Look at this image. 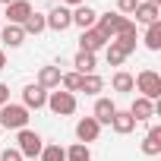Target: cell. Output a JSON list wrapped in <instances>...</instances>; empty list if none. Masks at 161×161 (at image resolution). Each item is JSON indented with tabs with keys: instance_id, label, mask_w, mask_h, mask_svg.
<instances>
[{
	"instance_id": "20",
	"label": "cell",
	"mask_w": 161,
	"mask_h": 161,
	"mask_svg": "<svg viewBox=\"0 0 161 161\" xmlns=\"http://www.w3.org/2000/svg\"><path fill=\"white\" fill-rule=\"evenodd\" d=\"M111 86H114V92H123V95L136 92V82H133V76H130L126 69H117V73H114V79H111Z\"/></svg>"
},
{
	"instance_id": "3",
	"label": "cell",
	"mask_w": 161,
	"mask_h": 161,
	"mask_svg": "<svg viewBox=\"0 0 161 161\" xmlns=\"http://www.w3.org/2000/svg\"><path fill=\"white\" fill-rule=\"evenodd\" d=\"M133 82H136V89H139L142 98H148V101L161 98V76L155 69H142L139 76H133Z\"/></svg>"
},
{
	"instance_id": "31",
	"label": "cell",
	"mask_w": 161,
	"mask_h": 161,
	"mask_svg": "<svg viewBox=\"0 0 161 161\" xmlns=\"http://www.w3.org/2000/svg\"><path fill=\"white\" fill-rule=\"evenodd\" d=\"M86 0H63V7H82Z\"/></svg>"
},
{
	"instance_id": "19",
	"label": "cell",
	"mask_w": 161,
	"mask_h": 161,
	"mask_svg": "<svg viewBox=\"0 0 161 161\" xmlns=\"http://www.w3.org/2000/svg\"><path fill=\"white\" fill-rule=\"evenodd\" d=\"M0 41H3L7 47H19V44L25 41L22 25H3V29H0Z\"/></svg>"
},
{
	"instance_id": "29",
	"label": "cell",
	"mask_w": 161,
	"mask_h": 161,
	"mask_svg": "<svg viewBox=\"0 0 161 161\" xmlns=\"http://www.w3.org/2000/svg\"><path fill=\"white\" fill-rule=\"evenodd\" d=\"M0 161H25L19 155V148H3V155H0Z\"/></svg>"
},
{
	"instance_id": "30",
	"label": "cell",
	"mask_w": 161,
	"mask_h": 161,
	"mask_svg": "<svg viewBox=\"0 0 161 161\" xmlns=\"http://www.w3.org/2000/svg\"><path fill=\"white\" fill-rule=\"evenodd\" d=\"M3 104H10V86L0 82V108H3Z\"/></svg>"
},
{
	"instance_id": "21",
	"label": "cell",
	"mask_w": 161,
	"mask_h": 161,
	"mask_svg": "<svg viewBox=\"0 0 161 161\" xmlns=\"http://www.w3.org/2000/svg\"><path fill=\"white\" fill-rule=\"evenodd\" d=\"M38 161H66V148H63V145H57V142H44V148H41Z\"/></svg>"
},
{
	"instance_id": "11",
	"label": "cell",
	"mask_w": 161,
	"mask_h": 161,
	"mask_svg": "<svg viewBox=\"0 0 161 161\" xmlns=\"http://www.w3.org/2000/svg\"><path fill=\"white\" fill-rule=\"evenodd\" d=\"M95 22H98V13L89 7V3H82V7H73V25H79V29H95Z\"/></svg>"
},
{
	"instance_id": "33",
	"label": "cell",
	"mask_w": 161,
	"mask_h": 161,
	"mask_svg": "<svg viewBox=\"0 0 161 161\" xmlns=\"http://www.w3.org/2000/svg\"><path fill=\"white\" fill-rule=\"evenodd\" d=\"M0 3H7V7H10V3H13V0H0Z\"/></svg>"
},
{
	"instance_id": "22",
	"label": "cell",
	"mask_w": 161,
	"mask_h": 161,
	"mask_svg": "<svg viewBox=\"0 0 161 161\" xmlns=\"http://www.w3.org/2000/svg\"><path fill=\"white\" fill-rule=\"evenodd\" d=\"M44 29H47V25H44V13H35V10H32V16L22 22V32H25V35H41Z\"/></svg>"
},
{
	"instance_id": "12",
	"label": "cell",
	"mask_w": 161,
	"mask_h": 161,
	"mask_svg": "<svg viewBox=\"0 0 161 161\" xmlns=\"http://www.w3.org/2000/svg\"><path fill=\"white\" fill-rule=\"evenodd\" d=\"M136 22H145V25H152V22H161V7H155V3H148V0H139V7H136Z\"/></svg>"
},
{
	"instance_id": "32",
	"label": "cell",
	"mask_w": 161,
	"mask_h": 161,
	"mask_svg": "<svg viewBox=\"0 0 161 161\" xmlns=\"http://www.w3.org/2000/svg\"><path fill=\"white\" fill-rule=\"evenodd\" d=\"M3 66H7V51L0 47V69H3Z\"/></svg>"
},
{
	"instance_id": "8",
	"label": "cell",
	"mask_w": 161,
	"mask_h": 161,
	"mask_svg": "<svg viewBox=\"0 0 161 161\" xmlns=\"http://www.w3.org/2000/svg\"><path fill=\"white\" fill-rule=\"evenodd\" d=\"M29 16H32V3H29V0H13L0 19H7V25H22Z\"/></svg>"
},
{
	"instance_id": "28",
	"label": "cell",
	"mask_w": 161,
	"mask_h": 161,
	"mask_svg": "<svg viewBox=\"0 0 161 161\" xmlns=\"http://www.w3.org/2000/svg\"><path fill=\"white\" fill-rule=\"evenodd\" d=\"M136 7H139V0H117V13H120V16H126V19L136 13Z\"/></svg>"
},
{
	"instance_id": "5",
	"label": "cell",
	"mask_w": 161,
	"mask_h": 161,
	"mask_svg": "<svg viewBox=\"0 0 161 161\" xmlns=\"http://www.w3.org/2000/svg\"><path fill=\"white\" fill-rule=\"evenodd\" d=\"M16 148H19V155L22 158H38L41 155V148H44V139L35 133V130H19V136H16Z\"/></svg>"
},
{
	"instance_id": "15",
	"label": "cell",
	"mask_w": 161,
	"mask_h": 161,
	"mask_svg": "<svg viewBox=\"0 0 161 161\" xmlns=\"http://www.w3.org/2000/svg\"><path fill=\"white\" fill-rule=\"evenodd\" d=\"M130 117L139 123V120H148V117H155V101H148V98H136L133 104H130Z\"/></svg>"
},
{
	"instance_id": "9",
	"label": "cell",
	"mask_w": 161,
	"mask_h": 161,
	"mask_svg": "<svg viewBox=\"0 0 161 161\" xmlns=\"http://www.w3.org/2000/svg\"><path fill=\"white\" fill-rule=\"evenodd\" d=\"M108 35H101L98 29H86L82 35H79V51H89V54H98L101 47H108Z\"/></svg>"
},
{
	"instance_id": "34",
	"label": "cell",
	"mask_w": 161,
	"mask_h": 161,
	"mask_svg": "<svg viewBox=\"0 0 161 161\" xmlns=\"http://www.w3.org/2000/svg\"><path fill=\"white\" fill-rule=\"evenodd\" d=\"M148 3H155V7H158V3H161V0H148Z\"/></svg>"
},
{
	"instance_id": "35",
	"label": "cell",
	"mask_w": 161,
	"mask_h": 161,
	"mask_svg": "<svg viewBox=\"0 0 161 161\" xmlns=\"http://www.w3.org/2000/svg\"><path fill=\"white\" fill-rule=\"evenodd\" d=\"M0 29H3V19H0Z\"/></svg>"
},
{
	"instance_id": "13",
	"label": "cell",
	"mask_w": 161,
	"mask_h": 161,
	"mask_svg": "<svg viewBox=\"0 0 161 161\" xmlns=\"http://www.w3.org/2000/svg\"><path fill=\"white\" fill-rule=\"evenodd\" d=\"M111 130H114L117 136H130V133L136 130V120L130 117V111H120V108H117V114L111 117Z\"/></svg>"
},
{
	"instance_id": "2",
	"label": "cell",
	"mask_w": 161,
	"mask_h": 161,
	"mask_svg": "<svg viewBox=\"0 0 161 161\" xmlns=\"http://www.w3.org/2000/svg\"><path fill=\"white\" fill-rule=\"evenodd\" d=\"M25 123H29V111L22 108V104H3L0 108V130H25Z\"/></svg>"
},
{
	"instance_id": "23",
	"label": "cell",
	"mask_w": 161,
	"mask_h": 161,
	"mask_svg": "<svg viewBox=\"0 0 161 161\" xmlns=\"http://www.w3.org/2000/svg\"><path fill=\"white\" fill-rule=\"evenodd\" d=\"M60 89L69 92V95H76L79 89H82V76H79L76 69H73V73H63V76H60Z\"/></svg>"
},
{
	"instance_id": "16",
	"label": "cell",
	"mask_w": 161,
	"mask_h": 161,
	"mask_svg": "<svg viewBox=\"0 0 161 161\" xmlns=\"http://www.w3.org/2000/svg\"><path fill=\"white\" fill-rule=\"evenodd\" d=\"M60 76H63L60 66H41V69H38V86L47 89V92H51V89H60Z\"/></svg>"
},
{
	"instance_id": "36",
	"label": "cell",
	"mask_w": 161,
	"mask_h": 161,
	"mask_svg": "<svg viewBox=\"0 0 161 161\" xmlns=\"http://www.w3.org/2000/svg\"><path fill=\"white\" fill-rule=\"evenodd\" d=\"M29 161H38V158H29Z\"/></svg>"
},
{
	"instance_id": "24",
	"label": "cell",
	"mask_w": 161,
	"mask_h": 161,
	"mask_svg": "<svg viewBox=\"0 0 161 161\" xmlns=\"http://www.w3.org/2000/svg\"><path fill=\"white\" fill-rule=\"evenodd\" d=\"M145 47L148 51H161V22H152L148 29H145Z\"/></svg>"
},
{
	"instance_id": "6",
	"label": "cell",
	"mask_w": 161,
	"mask_h": 161,
	"mask_svg": "<svg viewBox=\"0 0 161 161\" xmlns=\"http://www.w3.org/2000/svg\"><path fill=\"white\" fill-rule=\"evenodd\" d=\"M44 25H47V29H54V32H66V29L73 25V10H69V7H63V3H60V7H54V10L44 16Z\"/></svg>"
},
{
	"instance_id": "17",
	"label": "cell",
	"mask_w": 161,
	"mask_h": 161,
	"mask_svg": "<svg viewBox=\"0 0 161 161\" xmlns=\"http://www.w3.org/2000/svg\"><path fill=\"white\" fill-rule=\"evenodd\" d=\"M142 152H145L148 158L161 155V126H152V130L145 133V139H142Z\"/></svg>"
},
{
	"instance_id": "4",
	"label": "cell",
	"mask_w": 161,
	"mask_h": 161,
	"mask_svg": "<svg viewBox=\"0 0 161 161\" xmlns=\"http://www.w3.org/2000/svg\"><path fill=\"white\" fill-rule=\"evenodd\" d=\"M44 108H51V114H57V117H69V114H76V95H69L63 89H54V92H47Z\"/></svg>"
},
{
	"instance_id": "25",
	"label": "cell",
	"mask_w": 161,
	"mask_h": 161,
	"mask_svg": "<svg viewBox=\"0 0 161 161\" xmlns=\"http://www.w3.org/2000/svg\"><path fill=\"white\" fill-rule=\"evenodd\" d=\"M104 89V79L98 76V73H89V76H82V89L79 92H86V95H98Z\"/></svg>"
},
{
	"instance_id": "7",
	"label": "cell",
	"mask_w": 161,
	"mask_h": 161,
	"mask_svg": "<svg viewBox=\"0 0 161 161\" xmlns=\"http://www.w3.org/2000/svg\"><path fill=\"white\" fill-rule=\"evenodd\" d=\"M44 104H47V89H41L38 82H32V86L22 89V108L25 111H41Z\"/></svg>"
},
{
	"instance_id": "10",
	"label": "cell",
	"mask_w": 161,
	"mask_h": 161,
	"mask_svg": "<svg viewBox=\"0 0 161 161\" xmlns=\"http://www.w3.org/2000/svg\"><path fill=\"white\" fill-rule=\"evenodd\" d=\"M101 136V123L95 120V117H82L76 123V139L82 142V145H89V142H95Z\"/></svg>"
},
{
	"instance_id": "14",
	"label": "cell",
	"mask_w": 161,
	"mask_h": 161,
	"mask_svg": "<svg viewBox=\"0 0 161 161\" xmlns=\"http://www.w3.org/2000/svg\"><path fill=\"white\" fill-rule=\"evenodd\" d=\"M114 114H117V104H114L111 98H98V101H95V111H92V117H95L101 126H104V123L111 126V117H114Z\"/></svg>"
},
{
	"instance_id": "26",
	"label": "cell",
	"mask_w": 161,
	"mask_h": 161,
	"mask_svg": "<svg viewBox=\"0 0 161 161\" xmlns=\"http://www.w3.org/2000/svg\"><path fill=\"white\" fill-rule=\"evenodd\" d=\"M104 51H108V63H111V66H123V60L130 57L117 41H108V47H104Z\"/></svg>"
},
{
	"instance_id": "18",
	"label": "cell",
	"mask_w": 161,
	"mask_h": 161,
	"mask_svg": "<svg viewBox=\"0 0 161 161\" xmlns=\"http://www.w3.org/2000/svg\"><path fill=\"white\" fill-rule=\"evenodd\" d=\"M73 66H76V73H79V76H89V73H95V69H98V60H95V54H89V51H79V54H76V60H73Z\"/></svg>"
},
{
	"instance_id": "27",
	"label": "cell",
	"mask_w": 161,
	"mask_h": 161,
	"mask_svg": "<svg viewBox=\"0 0 161 161\" xmlns=\"http://www.w3.org/2000/svg\"><path fill=\"white\" fill-rule=\"evenodd\" d=\"M66 161H92V152H89V145H82V142H73V145L66 148Z\"/></svg>"
},
{
	"instance_id": "1",
	"label": "cell",
	"mask_w": 161,
	"mask_h": 161,
	"mask_svg": "<svg viewBox=\"0 0 161 161\" xmlns=\"http://www.w3.org/2000/svg\"><path fill=\"white\" fill-rule=\"evenodd\" d=\"M95 29H98L101 35H108V38H117V35H123V32H136V25H133L126 16H120L117 10H114V13H98Z\"/></svg>"
}]
</instances>
